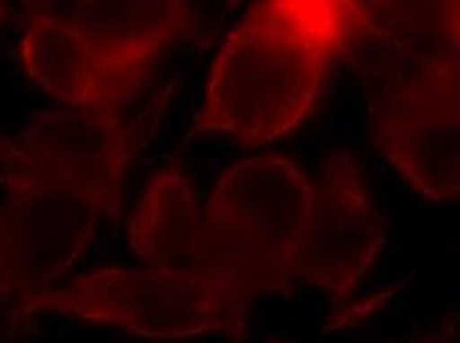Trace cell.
Masks as SVG:
<instances>
[{"label":"cell","mask_w":460,"mask_h":343,"mask_svg":"<svg viewBox=\"0 0 460 343\" xmlns=\"http://www.w3.org/2000/svg\"><path fill=\"white\" fill-rule=\"evenodd\" d=\"M0 18H3V6H0Z\"/></svg>","instance_id":"cell-12"},{"label":"cell","mask_w":460,"mask_h":343,"mask_svg":"<svg viewBox=\"0 0 460 343\" xmlns=\"http://www.w3.org/2000/svg\"><path fill=\"white\" fill-rule=\"evenodd\" d=\"M167 92L129 118L126 111L50 110L21 136L0 133L6 197L0 205V303H26L56 288L103 218L121 213L129 167L147 147Z\"/></svg>","instance_id":"cell-1"},{"label":"cell","mask_w":460,"mask_h":343,"mask_svg":"<svg viewBox=\"0 0 460 343\" xmlns=\"http://www.w3.org/2000/svg\"><path fill=\"white\" fill-rule=\"evenodd\" d=\"M254 300L226 286L187 278L147 266L82 274L26 303L24 316H58L100 323L149 339L230 336L244 339Z\"/></svg>","instance_id":"cell-4"},{"label":"cell","mask_w":460,"mask_h":343,"mask_svg":"<svg viewBox=\"0 0 460 343\" xmlns=\"http://www.w3.org/2000/svg\"><path fill=\"white\" fill-rule=\"evenodd\" d=\"M367 98L371 136L397 173L429 201H458L460 60Z\"/></svg>","instance_id":"cell-5"},{"label":"cell","mask_w":460,"mask_h":343,"mask_svg":"<svg viewBox=\"0 0 460 343\" xmlns=\"http://www.w3.org/2000/svg\"><path fill=\"white\" fill-rule=\"evenodd\" d=\"M268 343H288V341L270 339ZM397 343H458V318H448L435 330L423 333V336L407 339V341H397Z\"/></svg>","instance_id":"cell-11"},{"label":"cell","mask_w":460,"mask_h":343,"mask_svg":"<svg viewBox=\"0 0 460 343\" xmlns=\"http://www.w3.org/2000/svg\"><path fill=\"white\" fill-rule=\"evenodd\" d=\"M88 36L105 60L151 82L161 56L197 28V11L183 0L42 3Z\"/></svg>","instance_id":"cell-10"},{"label":"cell","mask_w":460,"mask_h":343,"mask_svg":"<svg viewBox=\"0 0 460 343\" xmlns=\"http://www.w3.org/2000/svg\"><path fill=\"white\" fill-rule=\"evenodd\" d=\"M458 3H361L341 60L358 70L367 93L399 88L460 60Z\"/></svg>","instance_id":"cell-7"},{"label":"cell","mask_w":460,"mask_h":343,"mask_svg":"<svg viewBox=\"0 0 460 343\" xmlns=\"http://www.w3.org/2000/svg\"><path fill=\"white\" fill-rule=\"evenodd\" d=\"M21 54L28 75L64 108L128 111L149 85L105 60L78 26L42 3L31 4Z\"/></svg>","instance_id":"cell-8"},{"label":"cell","mask_w":460,"mask_h":343,"mask_svg":"<svg viewBox=\"0 0 460 343\" xmlns=\"http://www.w3.org/2000/svg\"><path fill=\"white\" fill-rule=\"evenodd\" d=\"M385 244V224L349 149H335L312 179L310 211L296 259V282L349 303Z\"/></svg>","instance_id":"cell-6"},{"label":"cell","mask_w":460,"mask_h":343,"mask_svg":"<svg viewBox=\"0 0 460 343\" xmlns=\"http://www.w3.org/2000/svg\"><path fill=\"white\" fill-rule=\"evenodd\" d=\"M312 179L282 155L230 165L203 203L205 244L252 298L296 290V259L310 211Z\"/></svg>","instance_id":"cell-3"},{"label":"cell","mask_w":460,"mask_h":343,"mask_svg":"<svg viewBox=\"0 0 460 343\" xmlns=\"http://www.w3.org/2000/svg\"><path fill=\"white\" fill-rule=\"evenodd\" d=\"M129 246L151 270L220 284L252 298L210 256L203 236V203L177 167L161 171L143 189L129 223Z\"/></svg>","instance_id":"cell-9"},{"label":"cell","mask_w":460,"mask_h":343,"mask_svg":"<svg viewBox=\"0 0 460 343\" xmlns=\"http://www.w3.org/2000/svg\"><path fill=\"white\" fill-rule=\"evenodd\" d=\"M356 11L358 0H266L248 8L220 46L190 133L261 147L300 129L341 60Z\"/></svg>","instance_id":"cell-2"}]
</instances>
